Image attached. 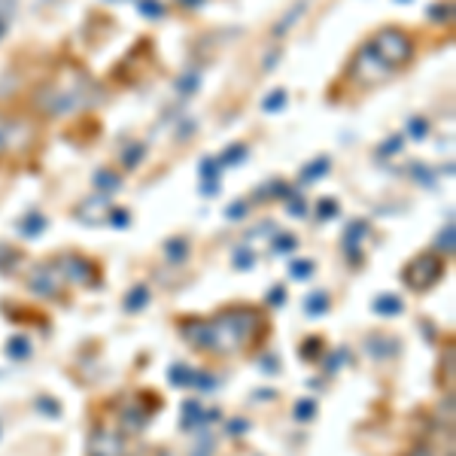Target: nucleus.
<instances>
[{"label":"nucleus","instance_id":"nucleus-16","mask_svg":"<svg viewBox=\"0 0 456 456\" xmlns=\"http://www.w3.org/2000/svg\"><path fill=\"white\" fill-rule=\"evenodd\" d=\"M94 183H98V189H106V192H113V189H119V180L113 177L110 171H101L98 177H94Z\"/></svg>","mask_w":456,"mask_h":456},{"label":"nucleus","instance_id":"nucleus-25","mask_svg":"<svg viewBox=\"0 0 456 456\" xmlns=\"http://www.w3.org/2000/svg\"><path fill=\"white\" fill-rule=\"evenodd\" d=\"M244 152H247V147H231L226 155H228V159H222V161H228V164H238L240 159H244Z\"/></svg>","mask_w":456,"mask_h":456},{"label":"nucleus","instance_id":"nucleus-15","mask_svg":"<svg viewBox=\"0 0 456 456\" xmlns=\"http://www.w3.org/2000/svg\"><path fill=\"white\" fill-rule=\"evenodd\" d=\"M304 307H307V314H323V310L328 307V298H326L323 292H316V295H310V298H307V304H304Z\"/></svg>","mask_w":456,"mask_h":456},{"label":"nucleus","instance_id":"nucleus-7","mask_svg":"<svg viewBox=\"0 0 456 456\" xmlns=\"http://www.w3.org/2000/svg\"><path fill=\"white\" fill-rule=\"evenodd\" d=\"M58 271H61L64 280H73V283H94V265L82 256H61L55 261Z\"/></svg>","mask_w":456,"mask_h":456},{"label":"nucleus","instance_id":"nucleus-10","mask_svg":"<svg viewBox=\"0 0 456 456\" xmlns=\"http://www.w3.org/2000/svg\"><path fill=\"white\" fill-rule=\"evenodd\" d=\"M371 307H374V314H381V316H395V314H402V302H399V298H393V295H381Z\"/></svg>","mask_w":456,"mask_h":456},{"label":"nucleus","instance_id":"nucleus-26","mask_svg":"<svg viewBox=\"0 0 456 456\" xmlns=\"http://www.w3.org/2000/svg\"><path fill=\"white\" fill-rule=\"evenodd\" d=\"M143 16H155V18H159L161 16V4H159V0H147V4H143Z\"/></svg>","mask_w":456,"mask_h":456},{"label":"nucleus","instance_id":"nucleus-4","mask_svg":"<svg viewBox=\"0 0 456 456\" xmlns=\"http://www.w3.org/2000/svg\"><path fill=\"white\" fill-rule=\"evenodd\" d=\"M441 256L438 253H420L417 259L407 261V268L402 271V277H405V283L417 289V292H423V289H429L432 283H438V277H441Z\"/></svg>","mask_w":456,"mask_h":456},{"label":"nucleus","instance_id":"nucleus-22","mask_svg":"<svg viewBox=\"0 0 456 456\" xmlns=\"http://www.w3.org/2000/svg\"><path fill=\"white\" fill-rule=\"evenodd\" d=\"M438 244L444 253H453V228H444V235L438 238Z\"/></svg>","mask_w":456,"mask_h":456},{"label":"nucleus","instance_id":"nucleus-27","mask_svg":"<svg viewBox=\"0 0 456 456\" xmlns=\"http://www.w3.org/2000/svg\"><path fill=\"white\" fill-rule=\"evenodd\" d=\"M168 249H171V259H183L186 253H183V249H186V240H177V244H168Z\"/></svg>","mask_w":456,"mask_h":456},{"label":"nucleus","instance_id":"nucleus-9","mask_svg":"<svg viewBox=\"0 0 456 456\" xmlns=\"http://www.w3.org/2000/svg\"><path fill=\"white\" fill-rule=\"evenodd\" d=\"M106 213H110V204H106V198H89L85 204H80L76 216H80L85 226H98V222H104Z\"/></svg>","mask_w":456,"mask_h":456},{"label":"nucleus","instance_id":"nucleus-14","mask_svg":"<svg viewBox=\"0 0 456 456\" xmlns=\"http://www.w3.org/2000/svg\"><path fill=\"white\" fill-rule=\"evenodd\" d=\"M9 131H13V122H9L6 116L0 113V155L9 149Z\"/></svg>","mask_w":456,"mask_h":456},{"label":"nucleus","instance_id":"nucleus-29","mask_svg":"<svg viewBox=\"0 0 456 456\" xmlns=\"http://www.w3.org/2000/svg\"><path fill=\"white\" fill-rule=\"evenodd\" d=\"M40 405V411H46V414H58V405H52V402H46V399H40L37 402Z\"/></svg>","mask_w":456,"mask_h":456},{"label":"nucleus","instance_id":"nucleus-17","mask_svg":"<svg viewBox=\"0 0 456 456\" xmlns=\"http://www.w3.org/2000/svg\"><path fill=\"white\" fill-rule=\"evenodd\" d=\"M140 159H143V147L137 143V147L125 149V155H122V164H125V168H134V164H140Z\"/></svg>","mask_w":456,"mask_h":456},{"label":"nucleus","instance_id":"nucleus-24","mask_svg":"<svg viewBox=\"0 0 456 456\" xmlns=\"http://www.w3.org/2000/svg\"><path fill=\"white\" fill-rule=\"evenodd\" d=\"M40 226H43V219H40V216H34V219H27V222H25V228H22V231H25V235H40V231H43Z\"/></svg>","mask_w":456,"mask_h":456},{"label":"nucleus","instance_id":"nucleus-11","mask_svg":"<svg viewBox=\"0 0 456 456\" xmlns=\"http://www.w3.org/2000/svg\"><path fill=\"white\" fill-rule=\"evenodd\" d=\"M6 350L13 359H25L27 353H31V341H27V338H13V341L6 344Z\"/></svg>","mask_w":456,"mask_h":456},{"label":"nucleus","instance_id":"nucleus-2","mask_svg":"<svg viewBox=\"0 0 456 456\" xmlns=\"http://www.w3.org/2000/svg\"><path fill=\"white\" fill-rule=\"evenodd\" d=\"M92 82L85 80H70V82H46L37 92V106L46 116H67L80 106L89 104Z\"/></svg>","mask_w":456,"mask_h":456},{"label":"nucleus","instance_id":"nucleus-31","mask_svg":"<svg viewBox=\"0 0 456 456\" xmlns=\"http://www.w3.org/2000/svg\"><path fill=\"white\" fill-rule=\"evenodd\" d=\"M280 298H283V289H274V292H271V304H283Z\"/></svg>","mask_w":456,"mask_h":456},{"label":"nucleus","instance_id":"nucleus-5","mask_svg":"<svg viewBox=\"0 0 456 456\" xmlns=\"http://www.w3.org/2000/svg\"><path fill=\"white\" fill-rule=\"evenodd\" d=\"M27 286H31V292H37V295L58 298V295L64 292V277H61V271H58L55 261H46V265H37L31 271V277H27Z\"/></svg>","mask_w":456,"mask_h":456},{"label":"nucleus","instance_id":"nucleus-30","mask_svg":"<svg viewBox=\"0 0 456 456\" xmlns=\"http://www.w3.org/2000/svg\"><path fill=\"white\" fill-rule=\"evenodd\" d=\"M411 134H414V137H423V134H426V122H411Z\"/></svg>","mask_w":456,"mask_h":456},{"label":"nucleus","instance_id":"nucleus-6","mask_svg":"<svg viewBox=\"0 0 456 456\" xmlns=\"http://www.w3.org/2000/svg\"><path fill=\"white\" fill-rule=\"evenodd\" d=\"M386 73H390V67L377 61V55L368 49V46L353 58V64H350V76L359 82H377V80H383Z\"/></svg>","mask_w":456,"mask_h":456},{"label":"nucleus","instance_id":"nucleus-19","mask_svg":"<svg viewBox=\"0 0 456 456\" xmlns=\"http://www.w3.org/2000/svg\"><path fill=\"white\" fill-rule=\"evenodd\" d=\"M319 171H323V173L328 171V159H316L314 164H310V168L304 171V183H314V177H316Z\"/></svg>","mask_w":456,"mask_h":456},{"label":"nucleus","instance_id":"nucleus-20","mask_svg":"<svg viewBox=\"0 0 456 456\" xmlns=\"http://www.w3.org/2000/svg\"><path fill=\"white\" fill-rule=\"evenodd\" d=\"M283 101H286V92H283V89H277L274 94H268L265 110H280V106H283Z\"/></svg>","mask_w":456,"mask_h":456},{"label":"nucleus","instance_id":"nucleus-23","mask_svg":"<svg viewBox=\"0 0 456 456\" xmlns=\"http://www.w3.org/2000/svg\"><path fill=\"white\" fill-rule=\"evenodd\" d=\"M310 271H314V265H310V261H295V265H292V274H295L298 280H304Z\"/></svg>","mask_w":456,"mask_h":456},{"label":"nucleus","instance_id":"nucleus-35","mask_svg":"<svg viewBox=\"0 0 456 456\" xmlns=\"http://www.w3.org/2000/svg\"><path fill=\"white\" fill-rule=\"evenodd\" d=\"M0 31H4V25H0Z\"/></svg>","mask_w":456,"mask_h":456},{"label":"nucleus","instance_id":"nucleus-8","mask_svg":"<svg viewBox=\"0 0 456 456\" xmlns=\"http://www.w3.org/2000/svg\"><path fill=\"white\" fill-rule=\"evenodd\" d=\"M92 456H125V441L110 429H94L89 438Z\"/></svg>","mask_w":456,"mask_h":456},{"label":"nucleus","instance_id":"nucleus-3","mask_svg":"<svg viewBox=\"0 0 456 456\" xmlns=\"http://www.w3.org/2000/svg\"><path fill=\"white\" fill-rule=\"evenodd\" d=\"M368 49L377 55V61L386 64L393 70V67H402L414 58V43L411 37L399 27H383V31H377L371 37V43H368Z\"/></svg>","mask_w":456,"mask_h":456},{"label":"nucleus","instance_id":"nucleus-34","mask_svg":"<svg viewBox=\"0 0 456 456\" xmlns=\"http://www.w3.org/2000/svg\"><path fill=\"white\" fill-rule=\"evenodd\" d=\"M137 456H149V453H137Z\"/></svg>","mask_w":456,"mask_h":456},{"label":"nucleus","instance_id":"nucleus-1","mask_svg":"<svg viewBox=\"0 0 456 456\" xmlns=\"http://www.w3.org/2000/svg\"><path fill=\"white\" fill-rule=\"evenodd\" d=\"M180 332L189 344L201 347V350L235 353L247 344H256L265 335V319L249 307H231L226 314H219L216 319H210V323L189 319V323H183Z\"/></svg>","mask_w":456,"mask_h":456},{"label":"nucleus","instance_id":"nucleus-21","mask_svg":"<svg viewBox=\"0 0 456 456\" xmlns=\"http://www.w3.org/2000/svg\"><path fill=\"white\" fill-rule=\"evenodd\" d=\"M235 265H238V268H253V253H247V249H238Z\"/></svg>","mask_w":456,"mask_h":456},{"label":"nucleus","instance_id":"nucleus-13","mask_svg":"<svg viewBox=\"0 0 456 456\" xmlns=\"http://www.w3.org/2000/svg\"><path fill=\"white\" fill-rule=\"evenodd\" d=\"M171 383H180V386H186V383H195V377H192L189 368H183V365H173L171 368Z\"/></svg>","mask_w":456,"mask_h":456},{"label":"nucleus","instance_id":"nucleus-33","mask_svg":"<svg viewBox=\"0 0 456 456\" xmlns=\"http://www.w3.org/2000/svg\"><path fill=\"white\" fill-rule=\"evenodd\" d=\"M183 6H198V4H204V0H180Z\"/></svg>","mask_w":456,"mask_h":456},{"label":"nucleus","instance_id":"nucleus-28","mask_svg":"<svg viewBox=\"0 0 456 456\" xmlns=\"http://www.w3.org/2000/svg\"><path fill=\"white\" fill-rule=\"evenodd\" d=\"M319 216H323V219L335 216V201H319Z\"/></svg>","mask_w":456,"mask_h":456},{"label":"nucleus","instance_id":"nucleus-18","mask_svg":"<svg viewBox=\"0 0 456 456\" xmlns=\"http://www.w3.org/2000/svg\"><path fill=\"white\" fill-rule=\"evenodd\" d=\"M314 411H316L314 399H304V402L295 405V417H298V420H310V417H314Z\"/></svg>","mask_w":456,"mask_h":456},{"label":"nucleus","instance_id":"nucleus-32","mask_svg":"<svg viewBox=\"0 0 456 456\" xmlns=\"http://www.w3.org/2000/svg\"><path fill=\"white\" fill-rule=\"evenodd\" d=\"M407 456H432V453L426 450V448H417V450H411V453H407Z\"/></svg>","mask_w":456,"mask_h":456},{"label":"nucleus","instance_id":"nucleus-12","mask_svg":"<svg viewBox=\"0 0 456 456\" xmlns=\"http://www.w3.org/2000/svg\"><path fill=\"white\" fill-rule=\"evenodd\" d=\"M147 298H149L147 286H137L128 298H125V307H128V310H140V307H147Z\"/></svg>","mask_w":456,"mask_h":456}]
</instances>
